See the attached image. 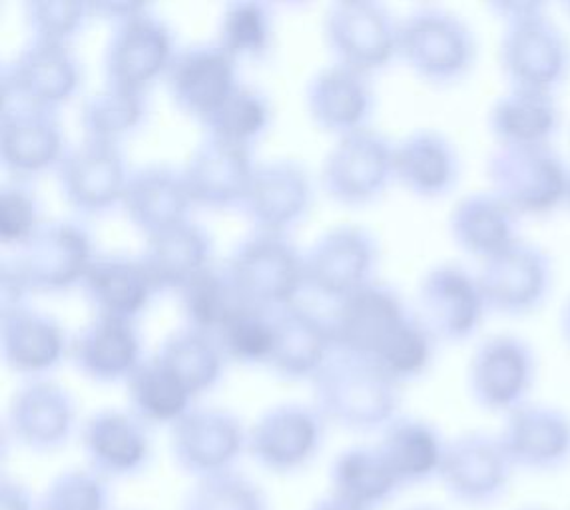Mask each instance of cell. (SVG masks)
<instances>
[{
  "mask_svg": "<svg viewBox=\"0 0 570 510\" xmlns=\"http://www.w3.org/2000/svg\"><path fill=\"white\" fill-rule=\"evenodd\" d=\"M330 492L365 510H383L403 492L377 444H352L333 457Z\"/></svg>",
  "mask_w": 570,
  "mask_h": 510,
  "instance_id": "cell-34",
  "label": "cell"
},
{
  "mask_svg": "<svg viewBox=\"0 0 570 510\" xmlns=\"http://www.w3.org/2000/svg\"><path fill=\"white\" fill-rule=\"evenodd\" d=\"M146 114L144 90L106 82L86 96L80 108V122L88 138L118 143L124 134L132 133Z\"/></svg>",
  "mask_w": 570,
  "mask_h": 510,
  "instance_id": "cell-42",
  "label": "cell"
},
{
  "mask_svg": "<svg viewBox=\"0 0 570 510\" xmlns=\"http://www.w3.org/2000/svg\"><path fill=\"white\" fill-rule=\"evenodd\" d=\"M305 105L312 120L337 138L365 128L373 110L370 75L340 62L327 65L307 82Z\"/></svg>",
  "mask_w": 570,
  "mask_h": 510,
  "instance_id": "cell-27",
  "label": "cell"
},
{
  "mask_svg": "<svg viewBox=\"0 0 570 510\" xmlns=\"http://www.w3.org/2000/svg\"><path fill=\"white\" fill-rule=\"evenodd\" d=\"M567 9H569V10H570V4H569V7H567Z\"/></svg>",
  "mask_w": 570,
  "mask_h": 510,
  "instance_id": "cell-57",
  "label": "cell"
},
{
  "mask_svg": "<svg viewBox=\"0 0 570 510\" xmlns=\"http://www.w3.org/2000/svg\"><path fill=\"white\" fill-rule=\"evenodd\" d=\"M65 134L55 110L10 106L2 110L0 156L17 176H32L58 166L65 156Z\"/></svg>",
  "mask_w": 570,
  "mask_h": 510,
  "instance_id": "cell-28",
  "label": "cell"
},
{
  "mask_svg": "<svg viewBox=\"0 0 570 510\" xmlns=\"http://www.w3.org/2000/svg\"><path fill=\"white\" fill-rule=\"evenodd\" d=\"M178 510H274L266 489L242 471L194 481Z\"/></svg>",
  "mask_w": 570,
  "mask_h": 510,
  "instance_id": "cell-43",
  "label": "cell"
},
{
  "mask_svg": "<svg viewBox=\"0 0 570 510\" xmlns=\"http://www.w3.org/2000/svg\"><path fill=\"white\" fill-rule=\"evenodd\" d=\"M497 435L517 473H559L570 464V416L557 406L529 401L504 416Z\"/></svg>",
  "mask_w": 570,
  "mask_h": 510,
  "instance_id": "cell-22",
  "label": "cell"
},
{
  "mask_svg": "<svg viewBox=\"0 0 570 510\" xmlns=\"http://www.w3.org/2000/svg\"><path fill=\"white\" fill-rule=\"evenodd\" d=\"M42 222L35 192L24 182H10L0 188V237L4 244L20 247Z\"/></svg>",
  "mask_w": 570,
  "mask_h": 510,
  "instance_id": "cell-49",
  "label": "cell"
},
{
  "mask_svg": "<svg viewBox=\"0 0 570 510\" xmlns=\"http://www.w3.org/2000/svg\"><path fill=\"white\" fill-rule=\"evenodd\" d=\"M228 272L244 302L274 312L295 302L305 279V257L282 232L254 229L229 257Z\"/></svg>",
  "mask_w": 570,
  "mask_h": 510,
  "instance_id": "cell-4",
  "label": "cell"
},
{
  "mask_svg": "<svg viewBox=\"0 0 570 510\" xmlns=\"http://www.w3.org/2000/svg\"><path fill=\"white\" fill-rule=\"evenodd\" d=\"M166 78L176 105L204 122L238 86L236 58L218 42L194 45L174 55Z\"/></svg>",
  "mask_w": 570,
  "mask_h": 510,
  "instance_id": "cell-25",
  "label": "cell"
},
{
  "mask_svg": "<svg viewBox=\"0 0 570 510\" xmlns=\"http://www.w3.org/2000/svg\"><path fill=\"white\" fill-rule=\"evenodd\" d=\"M156 355L181 379V383L196 398L218 383L226 351L218 335L184 325L166 335Z\"/></svg>",
  "mask_w": 570,
  "mask_h": 510,
  "instance_id": "cell-40",
  "label": "cell"
},
{
  "mask_svg": "<svg viewBox=\"0 0 570 510\" xmlns=\"http://www.w3.org/2000/svg\"><path fill=\"white\" fill-rule=\"evenodd\" d=\"M489 124L499 146H549L559 108L551 92L511 88L494 102Z\"/></svg>",
  "mask_w": 570,
  "mask_h": 510,
  "instance_id": "cell-38",
  "label": "cell"
},
{
  "mask_svg": "<svg viewBox=\"0 0 570 510\" xmlns=\"http://www.w3.org/2000/svg\"><path fill=\"white\" fill-rule=\"evenodd\" d=\"M417 320L390 285H363L342 297L330 320L335 350L350 351L380 363Z\"/></svg>",
  "mask_w": 570,
  "mask_h": 510,
  "instance_id": "cell-8",
  "label": "cell"
},
{
  "mask_svg": "<svg viewBox=\"0 0 570 510\" xmlns=\"http://www.w3.org/2000/svg\"><path fill=\"white\" fill-rule=\"evenodd\" d=\"M534 353L513 335H494L476 347L469 365V391L485 411L511 415L531 401Z\"/></svg>",
  "mask_w": 570,
  "mask_h": 510,
  "instance_id": "cell-17",
  "label": "cell"
},
{
  "mask_svg": "<svg viewBox=\"0 0 570 510\" xmlns=\"http://www.w3.org/2000/svg\"><path fill=\"white\" fill-rule=\"evenodd\" d=\"M212 237L190 219L148 236L142 262L156 290H180L181 285L209 264Z\"/></svg>",
  "mask_w": 570,
  "mask_h": 510,
  "instance_id": "cell-37",
  "label": "cell"
},
{
  "mask_svg": "<svg viewBox=\"0 0 570 510\" xmlns=\"http://www.w3.org/2000/svg\"><path fill=\"white\" fill-rule=\"evenodd\" d=\"M0 510H40L39 494L12 474L0 479Z\"/></svg>",
  "mask_w": 570,
  "mask_h": 510,
  "instance_id": "cell-50",
  "label": "cell"
},
{
  "mask_svg": "<svg viewBox=\"0 0 570 510\" xmlns=\"http://www.w3.org/2000/svg\"><path fill=\"white\" fill-rule=\"evenodd\" d=\"M67 347V333L57 317L27 305L2 313L0 350L10 369L40 377L62 360Z\"/></svg>",
  "mask_w": 570,
  "mask_h": 510,
  "instance_id": "cell-33",
  "label": "cell"
},
{
  "mask_svg": "<svg viewBox=\"0 0 570 510\" xmlns=\"http://www.w3.org/2000/svg\"><path fill=\"white\" fill-rule=\"evenodd\" d=\"M7 429L14 443L35 454L62 451L80 433L77 398L62 383L32 377L9 401Z\"/></svg>",
  "mask_w": 570,
  "mask_h": 510,
  "instance_id": "cell-13",
  "label": "cell"
},
{
  "mask_svg": "<svg viewBox=\"0 0 570 510\" xmlns=\"http://www.w3.org/2000/svg\"><path fill=\"white\" fill-rule=\"evenodd\" d=\"M126 510H134V509H126Z\"/></svg>",
  "mask_w": 570,
  "mask_h": 510,
  "instance_id": "cell-58",
  "label": "cell"
},
{
  "mask_svg": "<svg viewBox=\"0 0 570 510\" xmlns=\"http://www.w3.org/2000/svg\"><path fill=\"white\" fill-rule=\"evenodd\" d=\"M324 35L335 62L370 75L400 55V20L373 0H340L325 10Z\"/></svg>",
  "mask_w": 570,
  "mask_h": 510,
  "instance_id": "cell-10",
  "label": "cell"
},
{
  "mask_svg": "<svg viewBox=\"0 0 570 510\" xmlns=\"http://www.w3.org/2000/svg\"><path fill=\"white\" fill-rule=\"evenodd\" d=\"M57 168L62 196L85 214H100L122 202L130 176L118 143L88 136L65 151Z\"/></svg>",
  "mask_w": 570,
  "mask_h": 510,
  "instance_id": "cell-21",
  "label": "cell"
},
{
  "mask_svg": "<svg viewBox=\"0 0 570 510\" xmlns=\"http://www.w3.org/2000/svg\"><path fill=\"white\" fill-rule=\"evenodd\" d=\"M314 405L330 425L381 433L400 415L401 383L377 361L335 350L312 379Z\"/></svg>",
  "mask_w": 570,
  "mask_h": 510,
  "instance_id": "cell-1",
  "label": "cell"
},
{
  "mask_svg": "<svg viewBox=\"0 0 570 510\" xmlns=\"http://www.w3.org/2000/svg\"><path fill=\"white\" fill-rule=\"evenodd\" d=\"M274 343L267 365L282 377L314 379L335 351L330 322L299 303H287L272 312Z\"/></svg>",
  "mask_w": 570,
  "mask_h": 510,
  "instance_id": "cell-26",
  "label": "cell"
},
{
  "mask_svg": "<svg viewBox=\"0 0 570 510\" xmlns=\"http://www.w3.org/2000/svg\"><path fill=\"white\" fill-rule=\"evenodd\" d=\"M327 425L314 403H277L247 429V454L267 474L295 477L307 471L324 451Z\"/></svg>",
  "mask_w": 570,
  "mask_h": 510,
  "instance_id": "cell-3",
  "label": "cell"
},
{
  "mask_svg": "<svg viewBox=\"0 0 570 510\" xmlns=\"http://www.w3.org/2000/svg\"><path fill=\"white\" fill-rule=\"evenodd\" d=\"M511 14L509 29L501 42V67L511 88L551 92L561 85L569 70L567 38L551 20L542 17L541 7L507 4Z\"/></svg>",
  "mask_w": 570,
  "mask_h": 510,
  "instance_id": "cell-5",
  "label": "cell"
},
{
  "mask_svg": "<svg viewBox=\"0 0 570 510\" xmlns=\"http://www.w3.org/2000/svg\"><path fill=\"white\" fill-rule=\"evenodd\" d=\"M305 510H365L355 507L352 502L343 501L340 497H335L332 492L327 491L322 497H317L314 501L309 502V507Z\"/></svg>",
  "mask_w": 570,
  "mask_h": 510,
  "instance_id": "cell-52",
  "label": "cell"
},
{
  "mask_svg": "<svg viewBox=\"0 0 570 510\" xmlns=\"http://www.w3.org/2000/svg\"><path fill=\"white\" fill-rule=\"evenodd\" d=\"M564 204L570 208V174H569V186H567V199H564Z\"/></svg>",
  "mask_w": 570,
  "mask_h": 510,
  "instance_id": "cell-56",
  "label": "cell"
},
{
  "mask_svg": "<svg viewBox=\"0 0 570 510\" xmlns=\"http://www.w3.org/2000/svg\"><path fill=\"white\" fill-rule=\"evenodd\" d=\"M393 154L395 144L373 128L343 134L325 156V192L347 206H363L380 198L395 178Z\"/></svg>",
  "mask_w": 570,
  "mask_h": 510,
  "instance_id": "cell-14",
  "label": "cell"
},
{
  "mask_svg": "<svg viewBox=\"0 0 570 510\" xmlns=\"http://www.w3.org/2000/svg\"><path fill=\"white\" fill-rule=\"evenodd\" d=\"M95 257L92 237L85 226L52 219L37 227L12 262L32 292H58L82 282Z\"/></svg>",
  "mask_w": 570,
  "mask_h": 510,
  "instance_id": "cell-16",
  "label": "cell"
},
{
  "mask_svg": "<svg viewBox=\"0 0 570 510\" xmlns=\"http://www.w3.org/2000/svg\"><path fill=\"white\" fill-rule=\"evenodd\" d=\"M561 331H562V337H564V341H567V343H569V347H570V300H569V302L564 303V307H562Z\"/></svg>",
  "mask_w": 570,
  "mask_h": 510,
  "instance_id": "cell-53",
  "label": "cell"
},
{
  "mask_svg": "<svg viewBox=\"0 0 570 510\" xmlns=\"http://www.w3.org/2000/svg\"><path fill=\"white\" fill-rule=\"evenodd\" d=\"M417 302L419 320L435 340L471 337L489 312L476 275L456 264L431 267L419 285Z\"/></svg>",
  "mask_w": 570,
  "mask_h": 510,
  "instance_id": "cell-20",
  "label": "cell"
},
{
  "mask_svg": "<svg viewBox=\"0 0 570 510\" xmlns=\"http://www.w3.org/2000/svg\"><path fill=\"white\" fill-rule=\"evenodd\" d=\"M82 285L98 313L128 320L142 312L158 292L142 257L122 254L96 255Z\"/></svg>",
  "mask_w": 570,
  "mask_h": 510,
  "instance_id": "cell-35",
  "label": "cell"
},
{
  "mask_svg": "<svg viewBox=\"0 0 570 510\" xmlns=\"http://www.w3.org/2000/svg\"><path fill=\"white\" fill-rule=\"evenodd\" d=\"M304 257L307 284L340 302L373 282L380 247L367 227L340 224L317 237Z\"/></svg>",
  "mask_w": 570,
  "mask_h": 510,
  "instance_id": "cell-18",
  "label": "cell"
},
{
  "mask_svg": "<svg viewBox=\"0 0 570 510\" xmlns=\"http://www.w3.org/2000/svg\"><path fill=\"white\" fill-rule=\"evenodd\" d=\"M519 216L494 196L493 192H475L459 199L449 218V229L456 246L483 262L514 244Z\"/></svg>",
  "mask_w": 570,
  "mask_h": 510,
  "instance_id": "cell-36",
  "label": "cell"
},
{
  "mask_svg": "<svg viewBox=\"0 0 570 510\" xmlns=\"http://www.w3.org/2000/svg\"><path fill=\"white\" fill-rule=\"evenodd\" d=\"M80 76V62L68 42L32 38L2 68V110L10 106L55 110L77 92Z\"/></svg>",
  "mask_w": 570,
  "mask_h": 510,
  "instance_id": "cell-12",
  "label": "cell"
},
{
  "mask_svg": "<svg viewBox=\"0 0 570 510\" xmlns=\"http://www.w3.org/2000/svg\"><path fill=\"white\" fill-rule=\"evenodd\" d=\"M514 510H552L549 507H542V504H524V507H519V509Z\"/></svg>",
  "mask_w": 570,
  "mask_h": 510,
  "instance_id": "cell-55",
  "label": "cell"
},
{
  "mask_svg": "<svg viewBox=\"0 0 570 510\" xmlns=\"http://www.w3.org/2000/svg\"><path fill=\"white\" fill-rule=\"evenodd\" d=\"M400 55L423 80L453 85L475 65V35L453 10L419 7L400 20Z\"/></svg>",
  "mask_w": 570,
  "mask_h": 510,
  "instance_id": "cell-2",
  "label": "cell"
},
{
  "mask_svg": "<svg viewBox=\"0 0 570 510\" xmlns=\"http://www.w3.org/2000/svg\"><path fill=\"white\" fill-rule=\"evenodd\" d=\"M314 199L312 176L302 161L276 158L256 164L244 209L256 229L282 232L305 218Z\"/></svg>",
  "mask_w": 570,
  "mask_h": 510,
  "instance_id": "cell-24",
  "label": "cell"
},
{
  "mask_svg": "<svg viewBox=\"0 0 570 510\" xmlns=\"http://www.w3.org/2000/svg\"><path fill=\"white\" fill-rule=\"evenodd\" d=\"M90 4L80 0H29L24 4V19L35 38L68 42V38L82 29Z\"/></svg>",
  "mask_w": 570,
  "mask_h": 510,
  "instance_id": "cell-48",
  "label": "cell"
},
{
  "mask_svg": "<svg viewBox=\"0 0 570 510\" xmlns=\"http://www.w3.org/2000/svg\"><path fill=\"white\" fill-rule=\"evenodd\" d=\"M70 355L80 373L98 383L120 381L140 363V337L128 317L98 313L70 343Z\"/></svg>",
  "mask_w": 570,
  "mask_h": 510,
  "instance_id": "cell-30",
  "label": "cell"
},
{
  "mask_svg": "<svg viewBox=\"0 0 570 510\" xmlns=\"http://www.w3.org/2000/svg\"><path fill=\"white\" fill-rule=\"evenodd\" d=\"M218 340L226 355L238 361H266L272 353L274 327L272 312L254 307L249 303L239 305L229 315L228 322L218 331Z\"/></svg>",
  "mask_w": 570,
  "mask_h": 510,
  "instance_id": "cell-47",
  "label": "cell"
},
{
  "mask_svg": "<svg viewBox=\"0 0 570 510\" xmlns=\"http://www.w3.org/2000/svg\"><path fill=\"white\" fill-rule=\"evenodd\" d=\"M194 204L184 174L168 164H146L130 171L122 206L136 227L154 236L188 219Z\"/></svg>",
  "mask_w": 570,
  "mask_h": 510,
  "instance_id": "cell-31",
  "label": "cell"
},
{
  "mask_svg": "<svg viewBox=\"0 0 570 510\" xmlns=\"http://www.w3.org/2000/svg\"><path fill=\"white\" fill-rule=\"evenodd\" d=\"M0 287H2V295H0V302H2V313L10 312V310H17L20 305H24V297L27 293L32 292L24 275L19 269V265L12 262V257L2 262V269H0Z\"/></svg>",
  "mask_w": 570,
  "mask_h": 510,
  "instance_id": "cell-51",
  "label": "cell"
},
{
  "mask_svg": "<svg viewBox=\"0 0 570 510\" xmlns=\"http://www.w3.org/2000/svg\"><path fill=\"white\" fill-rule=\"evenodd\" d=\"M405 510H448L443 509V507H438V504H413V507H409Z\"/></svg>",
  "mask_w": 570,
  "mask_h": 510,
  "instance_id": "cell-54",
  "label": "cell"
},
{
  "mask_svg": "<svg viewBox=\"0 0 570 510\" xmlns=\"http://www.w3.org/2000/svg\"><path fill=\"white\" fill-rule=\"evenodd\" d=\"M130 411L148 426H171L190 411L194 395L158 355L142 360L126 377Z\"/></svg>",
  "mask_w": 570,
  "mask_h": 510,
  "instance_id": "cell-39",
  "label": "cell"
},
{
  "mask_svg": "<svg viewBox=\"0 0 570 510\" xmlns=\"http://www.w3.org/2000/svg\"><path fill=\"white\" fill-rule=\"evenodd\" d=\"M254 170L256 164L247 144L208 134L191 150L181 174L194 204L229 208L244 204Z\"/></svg>",
  "mask_w": 570,
  "mask_h": 510,
  "instance_id": "cell-23",
  "label": "cell"
},
{
  "mask_svg": "<svg viewBox=\"0 0 570 510\" xmlns=\"http://www.w3.org/2000/svg\"><path fill=\"white\" fill-rule=\"evenodd\" d=\"M269 102L266 96L254 86L239 85L229 92L228 98L204 120L208 134L249 144L266 130L269 122Z\"/></svg>",
  "mask_w": 570,
  "mask_h": 510,
  "instance_id": "cell-44",
  "label": "cell"
},
{
  "mask_svg": "<svg viewBox=\"0 0 570 510\" xmlns=\"http://www.w3.org/2000/svg\"><path fill=\"white\" fill-rule=\"evenodd\" d=\"M247 454V426L222 406H191L170 426V457L184 477L202 481L238 471Z\"/></svg>",
  "mask_w": 570,
  "mask_h": 510,
  "instance_id": "cell-7",
  "label": "cell"
},
{
  "mask_svg": "<svg viewBox=\"0 0 570 510\" xmlns=\"http://www.w3.org/2000/svg\"><path fill=\"white\" fill-rule=\"evenodd\" d=\"M272 38V14L266 4L236 0L226 4L216 42L234 58L264 55Z\"/></svg>",
  "mask_w": 570,
  "mask_h": 510,
  "instance_id": "cell-46",
  "label": "cell"
},
{
  "mask_svg": "<svg viewBox=\"0 0 570 510\" xmlns=\"http://www.w3.org/2000/svg\"><path fill=\"white\" fill-rule=\"evenodd\" d=\"M517 474L497 433L466 431L449 439L439 484L459 507L487 510L509 497Z\"/></svg>",
  "mask_w": 570,
  "mask_h": 510,
  "instance_id": "cell-6",
  "label": "cell"
},
{
  "mask_svg": "<svg viewBox=\"0 0 570 510\" xmlns=\"http://www.w3.org/2000/svg\"><path fill=\"white\" fill-rule=\"evenodd\" d=\"M448 443L449 439L425 419L397 415L381 431L375 444L403 491H407L439 482Z\"/></svg>",
  "mask_w": 570,
  "mask_h": 510,
  "instance_id": "cell-29",
  "label": "cell"
},
{
  "mask_svg": "<svg viewBox=\"0 0 570 510\" xmlns=\"http://www.w3.org/2000/svg\"><path fill=\"white\" fill-rule=\"evenodd\" d=\"M40 510H116L112 482L88 467H72L48 481L39 494Z\"/></svg>",
  "mask_w": 570,
  "mask_h": 510,
  "instance_id": "cell-45",
  "label": "cell"
},
{
  "mask_svg": "<svg viewBox=\"0 0 570 510\" xmlns=\"http://www.w3.org/2000/svg\"><path fill=\"white\" fill-rule=\"evenodd\" d=\"M395 178L415 196L441 198L455 188L461 160L455 144L433 128H419L395 144Z\"/></svg>",
  "mask_w": 570,
  "mask_h": 510,
  "instance_id": "cell-32",
  "label": "cell"
},
{
  "mask_svg": "<svg viewBox=\"0 0 570 510\" xmlns=\"http://www.w3.org/2000/svg\"><path fill=\"white\" fill-rule=\"evenodd\" d=\"M181 313L186 325L218 335L229 315L244 305L234 279L226 267L208 264L191 275L180 290Z\"/></svg>",
  "mask_w": 570,
  "mask_h": 510,
  "instance_id": "cell-41",
  "label": "cell"
},
{
  "mask_svg": "<svg viewBox=\"0 0 570 510\" xmlns=\"http://www.w3.org/2000/svg\"><path fill=\"white\" fill-rule=\"evenodd\" d=\"M487 171L491 192L519 218L549 214L567 199L569 171L549 146H499Z\"/></svg>",
  "mask_w": 570,
  "mask_h": 510,
  "instance_id": "cell-9",
  "label": "cell"
},
{
  "mask_svg": "<svg viewBox=\"0 0 570 510\" xmlns=\"http://www.w3.org/2000/svg\"><path fill=\"white\" fill-rule=\"evenodd\" d=\"M78 439L86 467L112 484L134 481L153 464L150 426L130 409H98L82 421Z\"/></svg>",
  "mask_w": 570,
  "mask_h": 510,
  "instance_id": "cell-11",
  "label": "cell"
},
{
  "mask_svg": "<svg viewBox=\"0 0 570 510\" xmlns=\"http://www.w3.org/2000/svg\"><path fill=\"white\" fill-rule=\"evenodd\" d=\"M476 279L489 312L513 317L529 315L551 293V257L541 247L519 237L501 254L485 259Z\"/></svg>",
  "mask_w": 570,
  "mask_h": 510,
  "instance_id": "cell-15",
  "label": "cell"
},
{
  "mask_svg": "<svg viewBox=\"0 0 570 510\" xmlns=\"http://www.w3.org/2000/svg\"><path fill=\"white\" fill-rule=\"evenodd\" d=\"M174 55L168 24L144 4L116 22L105 48L106 78L112 85L144 90L150 80L168 70Z\"/></svg>",
  "mask_w": 570,
  "mask_h": 510,
  "instance_id": "cell-19",
  "label": "cell"
}]
</instances>
